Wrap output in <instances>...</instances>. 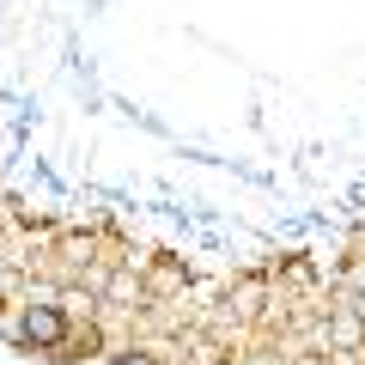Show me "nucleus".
Instances as JSON below:
<instances>
[{"label":"nucleus","mask_w":365,"mask_h":365,"mask_svg":"<svg viewBox=\"0 0 365 365\" xmlns=\"http://www.w3.org/2000/svg\"><path fill=\"white\" fill-rule=\"evenodd\" d=\"M25 335H31V341H61V311L31 304V311H25Z\"/></svg>","instance_id":"nucleus-1"},{"label":"nucleus","mask_w":365,"mask_h":365,"mask_svg":"<svg viewBox=\"0 0 365 365\" xmlns=\"http://www.w3.org/2000/svg\"><path fill=\"white\" fill-rule=\"evenodd\" d=\"M116 365H158V359H146V353H128V359H116Z\"/></svg>","instance_id":"nucleus-2"}]
</instances>
